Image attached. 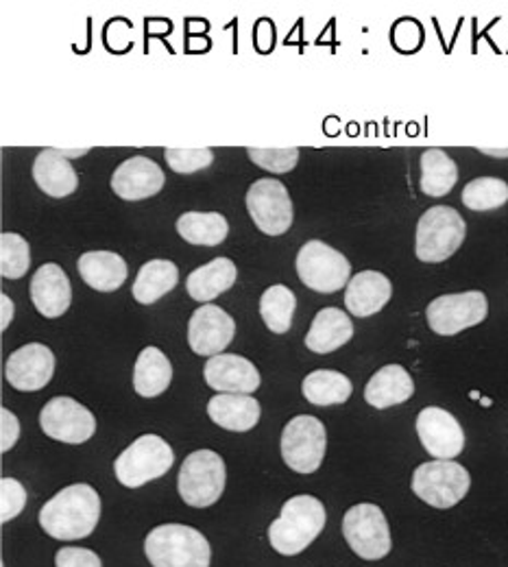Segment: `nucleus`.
I'll list each match as a JSON object with an SVG mask.
<instances>
[{
  "mask_svg": "<svg viewBox=\"0 0 508 567\" xmlns=\"http://www.w3.org/2000/svg\"><path fill=\"white\" fill-rule=\"evenodd\" d=\"M101 519V497L90 485H71L51 497L40 511V526L60 542L90 537Z\"/></svg>",
  "mask_w": 508,
  "mask_h": 567,
  "instance_id": "obj_1",
  "label": "nucleus"
},
{
  "mask_svg": "<svg viewBox=\"0 0 508 567\" xmlns=\"http://www.w3.org/2000/svg\"><path fill=\"white\" fill-rule=\"evenodd\" d=\"M325 506L312 496H294L282 506L280 517L269 526V542L276 553L294 557L303 553L325 528Z\"/></svg>",
  "mask_w": 508,
  "mask_h": 567,
  "instance_id": "obj_2",
  "label": "nucleus"
},
{
  "mask_svg": "<svg viewBox=\"0 0 508 567\" xmlns=\"http://www.w3.org/2000/svg\"><path fill=\"white\" fill-rule=\"evenodd\" d=\"M145 555L153 567H210L208 539L193 526L164 524L145 539Z\"/></svg>",
  "mask_w": 508,
  "mask_h": 567,
  "instance_id": "obj_3",
  "label": "nucleus"
},
{
  "mask_svg": "<svg viewBox=\"0 0 508 567\" xmlns=\"http://www.w3.org/2000/svg\"><path fill=\"white\" fill-rule=\"evenodd\" d=\"M467 236V223L449 206H435L426 210L417 223L415 254L422 262L436 265L449 260Z\"/></svg>",
  "mask_w": 508,
  "mask_h": 567,
  "instance_id": "obj_4",
  "label": "nucleus"
},
{
  "mask_svg": "<svg viewBox=\"0 0 508 567\" xmlns=\"http://www.w3.org/2000/svg\"><path fill=\"white\" fill-rule=\"evenodd\" d=\"M173 463L175 452L162 436L143 434L114 461V474L123 487L138 489L168 474Z\"/></svg>",
  "mask_w": 508,
  "mask_h": 567,
  "instance_id": "obj_5",
  "label": "nucleus"
},
{
  "mask_svg": "<svg viewBox=\"0 0 508 567\" xmlns=\"http://www.w3.org/2000/svg\"><path fill=\"white\" fill-rule=\"evenodd\" d=\"M227 481L225 463L212 450H197L186 456L179 478H177V489L179 496L195 508H208L217 504L218 497L222 496Z\"/></svg>",
  "mask_w": 508,
  "mask_h": 567,
  "instance_id": "obj_6",
  "label": "nucleus"
},
{
  "mask_svg": "<svg viewBox=\"0 0 508 567\" xmlns=\"http://www.w3.org/2000/svg\"><path fill=\"white\" fill-rule=\"evenodd\" d=\"M297 276L308 288L332 295L352 280L350 260L323 240H308L297 254Z\"/></svg>",
  "mask_w": 508,
  "mask_h": 567,
  "instance_id": "obj_7",
  "label": "nucleus"
},
{
  "mask_svg": "<svg viewBox=\"0 0 508 567\" xmlns=\"http://www.w3.org/2000/svg\"><path fill=\"white\" fill-rule=\"evenodd\" d=\"M413 494L435 508H452L471 487L469 472L454 461H431L415 470Z\"/></svg>",
  "mask_w": 508,
  "mask_h": 567,
  "instance_id": "obj_8",
  "label": "nucleus"
},
{
  "mask_svg": "<svg viewBox=\"0 0 508 567\" xmlns=\"http://www.w3.org/2000/svg\"><path fill=\"white\" fill-rule=\"evenodd\" d=\"M489 315V301L483 290L440 295L426 308L431 330L440 337H454L467 328L480 326Z\"/></svg>",
  "mask_w": 508,
  "mask_h": 567,
  "instance_id": "obj_9",
  "label": "nucleus"
},
{
  "mask_svg": "<svg viewBox=\"0 0 508 567\" xmlns=\"http://www.w3.org/2000/svg\"><path fill=\"white\" fill-rule=\"evenodd\" d=\"M343 535L350 548L364 561H380L391 553L386 515L375 504H356L343 517Z\"/></svg>",
  "mask_w": 508,
  "mask_h": 567,
  "instance_id": "obj_10",
  "label": "nucleus"
},
{
  "mask_svg": "<svg viewBox=\"0 0 508 567\" xmlns=\"http://www.w3.org/2000/svg\"><path fill=\"white\" fill-rule=\"evenodd\" d=\"M328 432L312 415H297L282 432V458L297 474H314L325 456Z\"/></svg>",
  "mask_w": 508,
  "mask_h": 567,
  "instance_id": "obj_11",
  "label": "nucleus"
},
{
  "mask_svg": "<svg viewBox=\"0 0 508 567\" xmlns=\"http://www.w3.org/2000/svg\"><path fill=\"white\" fill-rule=\"evenodd\" d=\"M247 210L251 220L267 236H282L291 229L294 213L287 186L273 177H262L247 193Z\"/></svg>",
  "mask_w": 508,
  "mask_h": 567,
  "instance_id": "obj_12",
  "label": "nucleus"
},
{
  "mask_svg": "<svg viewBox=\"0 0 508 567\" xmlns=\"http://www.w3.org/2000/svg\"><path fill=\"white\" fill-rule=\"evenodd\" d=\"M40 427L55 441L81 445L94 436L96 420L73 398H53L40 413Z\"/></svg>",
  "mask_w": 508,
  "mask_h": 567,
  "instance_id": "obj_13",
  "label": "nucleus"
},
{
  "mask_svg": "<svg viewBox=\"0 0 508 567\" xmlns=\"http://www.w3.org/2000/svg\"><path fill=\"white\" fill-rule=\"evenodd\" d=\"M415 425L424 450L435 461H452L465 450V432L458 420L438 406L424 409Z\"/></svg>",
  "mask_w": 508,
  "mask_h": 567,
  "instance_id": "obj_14",
  "label": "nucleus"
},
{
  "mask_svg": "<svg viewBox=\"0 0 508 567\" xmlns=\"http://www.w3.org/2000/svg\"><path fill=\"white\" fill-rule=\"evenodd\" d=\"M236 323L218 306H199L188 323V346L195 354L215 358L225 354L234 341Z\"/></svg>",
  "mask_w": 508,
  "mask_h": 567,
  "instance_id": "obj_15",
  "label": "nucleus"
},
{
  "mask_svg": "<svg viewBox=\"0 0 508 567\" xmlns=\"http://www.w3.org/2000/svg\"><path fill=\"white\" fill-rule=\"evenodd\" d=\"M55 373V355L42 343L22 346L4 364L7 382L24 393L44 389Z\"/></svg>",
  "mask_w": 508,
  "mask_h": 567,
  "instance_id": "obj_16",
  "label": "nucleus"
},
{
  "mask_svg": "<svg viewBox=\"0 0 508 567\" xmlns=\"http://www.w3.org/2000/svg\"><path fill=\"white\" fill-rule=\"evenodd\" d=\"M204 378L208 386L218 393L251 395L260 386V371L256 369V364L238 354L208 358L204 367Z\"/></svg>",
  "mask_w": 508,
  "mask_h": 567,
  "instance_id": "obj_17",
  "label": "nucleus"
},
{
  "mask_svg": "<svg viewBox=\"0 0 508 567\" xmlns=\"http://www.w3.org/2000/svg\"><path fill=\"white\" fill-rule=\"evenodd\" d=\"M164 171L145 155L125 159L112 175V190L125 202H145L164 188Z\"/></svg>",
  "mask_w": 508,
  "mask_h": 567,
  "instance_id": "obj_18",
  "label": "nucleus"
},
{
  "mask_svg": "<svg viewBox=\"0 0 508 567\" xmlns=\"http://www.w3.org/2000/svg\"><path fill=\"white\" fill-rule=\"evenodd\" d=\"M31 301L35 310L46 319L62 317L73 301V286L60 265H42L31 278Z\"/></svg>",
  "mask_w": 508,
  "mask_h": 567,
  "instance_id": "obj_19",
  "label": "nucleus"
},
{
  "mask_svg": "<svg viewBox=\"0 0 508 567\" xmlns=\"http://www.w3.org/2000/svg\"><path fill=\"white\" fill-rule=\"evenodd\" d=\"M33 182L44 195L53 199H64L73 195L79 186L76 171L60 148H44L38 153L33 162Z\"/></svg>",
  "mask_w": 508,
  "mask_h": 567,
  "instance_id": "obj_20",
  "label": "nucleus"
},
{
  "mask_svg": "<svg viewBox=\"0 0 508 567\" xmlns=\"http://www.w3.org/2000/svg\"><path fill=\"white\" fill-rule=\"evenodd\" d=\"M415 395V382L402 364H386L371 375L364 386V400L377 411L408 402Z\"/></svg>",
  "mask_w": 508,
  "mask_h": 567,
  "instance_id": "obj_21",
  "label": "nucleus"
},
{
  "mask_svg": "<svg viewBox=\"0 0 508 567\" xmlns=\"http://www.w3.org/2000/svg\"><path fill=\"white\" fill-rule=\"evenodd\" d=\"M354 337V323L350 315L339 308H323L317 312L310 332L305 334V348L314 354H332L348 346Z\"/></svg>",
  "mask_w": 508,
  "mask_h": 567,
  "instance_id": "obj_22",
  "label": "nucleus"
},
{
  "mask_svg": "<svg viewBox=\"0 0 508 567\" xmlns=\"http://www.w3.org/2000/svg\"><path fill=\"white\" fill-rule=\"evenodd\" d=\"M393 295V284L380 271H361L345 288V306L354 317L377 315Z\"/></svg>",
  "mask_w": 508,
  "mask_h": 567,
  "instance_id": "obj_23",
  "label": "nucleus"
},
{
  "mask_svg": "<svg viewBox=\"0 0 508 567\" xmlns=\"http://www.w3.org/2000/svg\"><path fill=\"white\" fill-rule=\"evenodd\" d=\"M81 280L99 292H114L127 280V262L114 251H87L79 258Z\"/></svg>",
  "mask_w": 508,
  "mask_h": 567,
  "instance_id": "obj_24",
  "label": "nucleus"
},
{
  "mask_svg": "<svg viewBox=\"0 0 508 567\" xmlns=\"http://www.w3.org/2000/svg\"><path fill=\"white\" fill-rule=\"evenodd\" d=\"M208 415L225 430L249 432L260 422V404L253 395L218 393L208 402Z\"/></svg>",
  "mask_w": 508,
  "mask_h": 567,
  "instance_id": "obj_25",
  "label": "nucleus"
},
{
  "mask_svg": "<svg viewBox=\"0 0 508 567\" xmlns=\"http://www.w3.org/2000/svg\"><path fill=\"white\" fill-rule=\"evenodd\" d=\"M236 278H238V271L229 258H215L212 262L195 269L188 276L186 290L195 301L208 303L217 299L218 295L227 292L236 284Z\"/></svg>",
  "mask_w": 508,
  "mask_h": 567,
  "instance_id": "obj_26",
  "label": "nucleus"
},
{
  "mask_svg": "<svg viewBox=\"0 0 508 567\" xmlns=\"http://www.w3.org/2000/svg\"><path fill=\"white\" fill-rule=\"evenodd\" d=\"M301 393L314 406H336L345 404L352 398L354 386L352 380L341 371L319 369L303 378Z\"/></svg>",
  "mask_w": 508,
  "mask_h": 567,
  "instance_id": "obj_27",
  "label": "nucleus"
},
{
  "mask_svg": "<svg viewBox=\"0 0 508 567\" xmlns=\"http://www.w3.org/2000/svg\"><path fill=\"white\" fill-rule=\"evenodd\" d=\"M173 380V364L157 348H146L134 367V389L143 398L162 395Z\"/></svg>",
  "mask_w": 508,
  "mask_h": 567,
  "instance_id": "obj_28",
  "label": "nucleus"
},
{
  "mask_svg": "<svg viewBox=\"0 0 508 567\" xmlns=\"http://www.w3.org/2000/svg\"><path fill=\"white\" fill-rule=\"evenodd\" d=\"M179 282V269L170 260H151L138 271L134 282V299L143 306H151L168 295Z\"/></svg>",
  "mask_w": 508,
  "mask_h": 567,
  "instance_id": "obj_29",
  "label": "nucleus"
},
{
  "mask_svg": "<svg viewBox=\"0 0 508 567\" xmlns=\"http://www.w3.org/2000/svg\"><path fill=\"white\" fill-rule=\"evenodd\" d=\"M458 182L456 162L440 148H428L422 153V193L428 197H445Z\"/></svg>",
  "mask_w": 508,
  "mask_h": 567,
  "instance_id": "obj_30",
  "label": "nucleus"
},
{
  "mask_svg": "<svg viewBox=\"0 0 508 567\" xmlns=\"http://www.w3.org/2000/svg\"><path fill=\"white\" fill-rule=\"evenodd\" d=\"M179 236L197 247H217L227 234V218L218 213H186L177 218Z\"/></svg>",
  "mask_w": 508,
  "mask_h": 567,
  "instance_id": "obj_31",
  "label": "nucleus"
},
{
  "mask_svg": "<svg viewBox=\"0 0 508 567\" xmlns=\"http://www.w3.org/2000/svg\"><path fill=\"white\" fill-rule=\"evenodd\" d=\"M297 297L289 286L273 284L260 297V317L273 334H287L291 330Z\"/></svg>",
  "mask_w": 508,
  "mask_h": 567,
  "instance_id": "obj_32",
  "label": "nucleus"
},
{
  "mask_svg": "<svg viewBox=\"0 0 508 567\" xmlns=\"http://www.w3.org/2000/svg\"><path fill=\"white\" fill-rule=\"evenodd\" d=\"M463 204L474 213H489L508 204V184L498 177H478L463 188Z\"/></svg>",
  "mask_w": 508,
  "mask_h": 567,
  "instance_id": "obj_33",
  "label": "nucleus"
},
{
  "mask_svg": "<svg viewBox=\"0 0 508 567\" xmlns=\"http://www.w3.org/2000/svg\"><path fill=\"white\" fill-rule=\"evenodd\" d=\"M31 269V247L20 234L0 236V276L7 280H20Z\"/></svg>",
  "mask_w": 508,
  "mask_h": 567,
  "instance_id": "obj_34",
  "label": "nucleus"
},
{
  "mask_svg": "<svg viewBox=\"0 0 508 567\" xmlns=\"http://www.w3.org/2000/svg\"><path fill=\"white\" fill-rule=\"evenodd\" d=\"M247 153L253 164L276 175L291 173L299 162V148L294 146H251Z\"/></svg>",
  "mask_w": 508,
  "mask_h": 567,
  "instance_id": "obj_35",
  "label": "nucleus"
},
{
  "mask_svg": "<svg viewBox=\"0 0 508 567\" xmlns=\"http://www.w3.org/2000/svg\"><path fill=\"white\" fill-rule=\"evenodd\" d=\"M164 159L166 164L182 175L204 171L212 166L215 162V151L212 148H179V146H168L164 148Z\"/></svg>",
  "mask_w": 508,
  "mask_h": 567,
  "instance_id": "obj_36",
  "label": "nucleus"
},
{
  "mask_svg": "<svg viewBox=\"0 0 508 567\" xmlns=\"http://www.w3.org/2000/svg\"><path fill=\"white\" fill-rule=\"evenodd\" d=\"M27 506V489L15 478L0 481V519L2 524L18 517Z\"/></svg>",
  "mask_w": 508,
  "mask_h": 567,
  "instance_id": "obj_37",
  "label": "nucleus"
},
{
  "mask_svg": "<svg viewBox=\"0 0 508 567\" xmlns=\"http://www.w3.org/2000/svg\"><path fill=\"white\" fill-rule=\"evenodd\" d=\"M55 567H103L96 553L87 548H62L55 555Z\"/></svg>",
  "mask_w": 508,
  "mask_h": 567,
  "instance_id": "obj_38",
  "label": "nucleus"
},
{
  "mask_svg": "<svg viewBox=\"0 0 508 567\" xmlns=\"http://www.w3.org/2000/svg\"><path fill=\"white\" fill-rule=\"evenodd\" d=\"M0 450L9 452L20 439V422L9 409H0Z\"/></svg>",
  "mask_w": 508,
  "mask_h": 567,
  "instance_id": "obj_39",
  "label": "nucleus"
},
{
  "mask_svg": "<svg viewBox=\"0 0 508 567\" xmlns=\"http://www.w3.org/2000/svg\"><path fill=\"white\" fill-rule=\"evenodd\" d=\"M0 308H2V317H0V328L2 330H7L9 328V323L13 321V301H11V297L9 295H0Z\"/></svg>",
  "mask_w": 508,
  "mask_h": 567,
  "instance_id": "obj_40",
  "label": "nucleus"
},
{
  "mask_svg": "<svg viewBox=\"0 0 508 567\" xmlns=\"http://www.w3.org/2000/svg\"><path fill=\"white\" fill-rule=\"evenodd\" d=\"M478 151L483 155H489V157H500V159L508 157V148H505V146H480Z\"/></svg>",
  "mask_w": 508,
  "mask_h": 567,
  "instance_id": "obj_41",
  "label": "nucleus"
},
{
  "mask_svg": "<svg viewBox=\"0 0 508 567\" xmlns=\"http://www.w3.org/2000/svg\"><path fill=\"white\" fill-rule=\"evenodd\" d=\"M62 153H64V157H81V155H85L90 148L87 146H83V148H60Z\"/></svg>",
  "mask_w": 508,
  "mask_h": 567,
  "instance_id": "obj_42",
  "label": "nucleus"
}]
</instances>
